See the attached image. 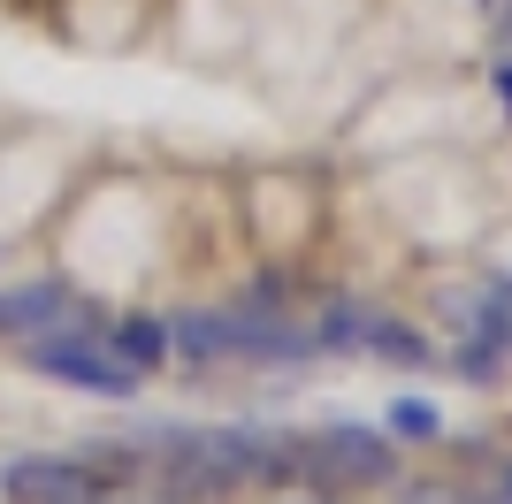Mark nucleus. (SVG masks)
<instances>
[{"label":"nucleus","instance_id":"1","mask_svg":"<svg viewBox=\"0 0 512 504\" xmlns=\"http://www.w3.org/2000/svg\"><path fill=\"white\" fill-rule=\"evenodd\" d=\"M299 474L337 497V489H367V482H398V451L367 428H329V436H299Z\"/></svg>","mask_w":512,"mask_h":504},{"label":"nucleus","instance_id":"2","mask_svg":"<svg viewBox=\"0 0 512 504\" xmlns=\"http://www.w3.org/2000/svg\"><path fill=\"white\" fill-rule=\"evenodd\" d=\"M31 367L54 382H77V390H92V398H130L138 390V367L130 359H115L107 344H92L85 329H62V336H31Z\"/></svg>","mask_w":512,"mask_h":504},{"label":"nucleus","instance_id":"3","mask_svg":"<svg viewBox=\"0 0 512 504\" xmlns=\"http://www.w3.org/2000/svg\"><path fill=\"white\" fill-rule=\"evenodd\" d=\"M0 489L16 504H100V474L85 459H16Z\"/></svg>","mask_w":512,"mask_h":504},{"label":"nucleus","instance_id":"4","mask_svg":"<svg viewBox=\"0 0 512 504\" xmlns=\"http://www.w3.org/2000/svg\"><path fill=\"white\" fill-rule=\"evenodd\" d=\"M0 329L8 336H39V329H85V321L69 314V298H62V283H31V291H8L0 298Z\"/></svg>","mask_w":512,"mask_h":504},{"label":"nucleus","instance_id":"5","mask_svg":"<svg viewBox=\"0 0 512 504\" xmlns=\"http://www.w3.org/2000/svg\"><path fill=\"white\" fill-rule=\"evenodd\" d=\"M107 352H115V359H130V367L146 375V367H161V359H169V321H153V314H130L123 329L107 336Z\"/></svg>","mask_w":512,"mask_h":504},{"label":"nucleus","instance_id":"6","mask_svg":"<svg viewBox=\"0 0 512 504\" xmlns=\"http://www.w3.org/2000/svg\"><path fill=\"white\" fill-rule=\"evenodd\" d=\"M360 352H383V359H398V367H428V336L398 329L390 314H367V336H360Z\"/></svg>","mask_w":512,"mask_h":504},{"label":"nucleus","instance_id":"7","mask_svg":"<svg viewBox=\"0 0 512 504\" xmlns=\"http://www.w3.org/2000/svg\"><path fill=\"white\" fill-rule=\"evenodd\" d=\"M360 336H367V306L337 298V306H329V321L314 329V344H321V352H360Z\"/></svg>","mask_w":512,"mask_h":504},{"label":"nucleus","instance_id":"8","mask_svg":"<svg viewBox=\"0 0 512 504\" xmlns=\"http://www.w3.org/2000/svg\"><path fill=\"white\" fill-rule=\"evenodd\" d=\"M467 382H497V367H505V344H490V336H474V344H459V359H451Z\"/></svg>","mask_w":512,"mask_h":504},{"label":"nucleus","instance_id":"9","mask_svg":"<svg viewBox=\"0 0 512 504\" xmlns=\"http://www.w3.org/2000/svg\"><path fill=\"white\" fill-rule=\"evenodd\" d=\"M390 428H398V436H444V413H436V405H421V398H398L390 405Z\"/></svg>","mask_w":512,"mask_h":504},{"label":"nucleus","instance_id":"10","mask_svg":"<svg viewBox=\"0 0 512 504\" xmlns=\"http://www.w3.org/2000/svg\"><path fill=\"white\" fill-rule=\"evenodd\" d=\"M490 31H497V46H512V0H497V8H490Z\"/></svg>","mask_w":512,"mask_h":504},{"label":"nucleus","instance_id":"11","mask_svg":"<svg viewBox=\"0 0 512 504\" xmlns=\"http://www.w3.org/2000/svg\"><path fill=\"white\" fill-rule=\"evenodd\" d=\"M490 84L505 92V107H512V62H497V77H490Z\"/></svg>","mask_w":512,"mask_h":504},{"label":"nucleus","instance_id":"12","mask_svg":"<svg viewBox=\"0 0 512 504\" xmlns=\"http://www.w3.org/2000/svg\"><path fill=\"white\" fill-rule=\"evenodd\" d=\"M482 8H497V0H482Z\"/></svg>","mask_w":512,"mask_h":504}]
</instances>
